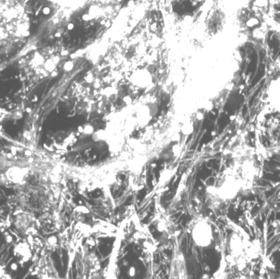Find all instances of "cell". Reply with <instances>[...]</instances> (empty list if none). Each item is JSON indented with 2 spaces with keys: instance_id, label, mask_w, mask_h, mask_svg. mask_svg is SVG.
I'll return each mask as SVG.
<instances>
[{
  "instance_id": "obj_1",
  "label": "cell",
  "mask_w": 280,
  "mask_h": 279,
  "mask_svg": "<svg viewBox=\"0 0 280 279\" xmlns=\"http://www.w3.org/2000/svg\"><path fill=\"white\" fill-rule=\"evenodd\" d=\"M30 35L27 0H0V53L21 46Z\"/></svg>"
},
{
  "instance_id": "obj_10",
  "label": "cell",
  "mask_w": 280,
  "mask_h": 279,
  "mask_svg": "<svg viewBox=\"0 0 280 279\" xmlns=\"http://www.w3.org/2000/svg\"><path fill=\"white\" fill-rule=\"evenodd\" d=\"M85 132L87 133V134H92L93 132V128L92 126L87 125L86 128H85Z\"/></svg>"
},
{
  "instance_id": "obj_8",
  "label": "cell",
  "mask_w": 280,
  "mask_h": 279,
  "mask_svg": "<svg viewBox=\"0 0 280 279\" xmlns=\"http://www.w3.org/2000/svg\"><path fill=\"white\" fill-rule=\"evenodd\" d=\"M73 63L72 61H67L65 63L64 65L63 68L65 70H67V71H70V70H72L73 69Z\"/></svg>"
},
{
  "instance_id": "obj_9",
  "label": "cell",
  "mask_w": 280,
  "mask_h": 279,
  "mask_svg": "<svg viewBox=\"0 0 280 279\" xmlns=\"http://www.w3.org/2000/svg\"><path fill=\"white\" fill-rule=\"evenodd\" d=\"M82 20H83L84 21H92L93 19L90 16L89 14L87 13V14H85V15H82Z\"/></svg>"
},
{
  "instance_id": "obj_12",
  "label": "cell",
  "mask_w": 280,
  "mask_h": 279,
  "mask_svg": "<svg viewBox=\"0 0 280 279\" xmlns=\"http://www.w3.org/2000/svg\"><path fill=\"white\" fill-rule=\"evenodd\" d=\"M67 28H68V29H70V30H71V29H73V28H74V24H73V23H70L69 24L67 25Z\"/></svg>"
},
{
  "instance_id": "obj_4",
  "label": "cell",
  "mask_w": 280,
  "mask_h": 279,
  "mask_svg": "<svg viewBox=\"0 0 280 279\" xmlns=\"http://www.w3.org/2000/svg\"><path fill=\"white\" fill-rule=\"evenodd\" d=\"M152 76L150 71L145 69L138 70L133 73L131 76V82L136 87L146 88L152 84Z\"/></svg>"
},
{
  "instance_id": "obj_7",
  "label": "cell",
  "mask_w": 280,
  "mask_h": 279,
  "mask_svg": "<svg viewBox=\"0 0 280 279\" xmlns=\"http://www.w3.org/2000/svg\"><path fill=\"white\" fill-rule=\"evenodd\" d=\"M192 131H193V127H192V125L190 124V123H188V124L186 123L185 125L182 127L181 132L183 134H185V135H186V134H191Z\"/></svg>"
},
{
  "instance_id": "obj_13",
  "label": "cell",
  "mask_w": 280,
  "mask_h": 279,
  "mask_svg": "<svg viewBox=\"0 0 280 279\" xmlns=\"http://www.w3.org/2000/svg\"><path fill=\"white\" fill-rule=\"evenodd\" d=\"M3 270H2V269H1V268H0V278H1V277H2V275H3Z\"/></svg>"
},
{
  "instance_id": "obj_3",
  "label": "cell",
  "mask_w": 280,
  "mask_h": 279,
  "mask_svg": "<svg viewBox=\"0 0 280 279\" xmlns=\"http://www.w3.org/2000/svg\"><path fill=\"white\" fill-rule=\"evenodd\" d=\"M192 238L201 247H206L213 241V230L211 225L205 221H198L192 229Z\"/></svg>"
},
{
  "instance_id": "obj_5",
  "label": "cell",
  "mask_w": 280,
  "mask_h": 279,
  "mask_svg": "<svg viewBox=\"0 0 280 279\" xmlns=\"http://www.w3.org/2000/svg\"><path fill=\"white\" fill-rule=\"evenodd\" d=\"M27 175V170L25 168L11 167L6 171V177L12 183L20 184L23 182Z\"/></svg>"
},
{
  "instance_id": "obj_11",
  "label": "cell",
  "mask_w": 280,
  "mask_h": 279,
  "mask_svg": "<svg viewBox=\"0 0 280 279\" xmlns=\"http://www.w3.org/2000/svg\"><path fill=\"white\" fill-rule=\"evenodd\" d=\"M124 101L127 104H129L132 102V98L129 96H125V98H124Z\"/></svg>"
},
{
  "instance_id": "obj_2",
  "label": "cell",
  "mask_w": 280,
  "mask_h": 279,
  "mask_svg": "<svg viewBox=\"0 0 280 279\" xmlns=\"http://www.w3.org/2000/svg\"><path fill=\"white\" fill-rule=\"evenodd\" d=\"M67 50L62 49L60 54H55L49 49H35L34 52L26 56L21 61V69L30 82L57 74L56 69L61 56H66Z\"/></svg>"
},
{
  "instance_id": "obj_6",
  "label": "cell",
  "mask_w": 280,
  "mask_h": 279,
  "mask_svg": "<svg viewBox=\"0 0 280 279\" xmlns=\"http://www.w3.org/2000/svg\"><path fill=\"white\" fill-rule=\"evenodd\" d=\"M99 11H100V9H99L98 6H93V7L90 8L88 14H89L90 16L92 17V19H95V18L99 15Z\"/></svg>"
}]
</instances>
